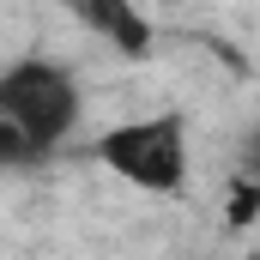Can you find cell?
<instances>
[{
    "label": "cell",
    "mask_w": 260,
    "mask_h": 260,
    "mask_svg": "<svg viewBox=\"0 0 260 260\" xmlns=\"http://www.w3.org/2000/svg\"><path fill=\"white\" fill-rule=\"evenodd\" d=\"M91 151H97L103 170H115L121 182L145 188V194H182V182H188V121L176 109L97 133Z\"/></svg>",
    "instance_id": "cell-1"
},
{
    "label": "cell",
    "mask_w": 260,
    "mask_h": 260,
    "mask_svg": "<svg viewBox=\"0 0 260 260\" xmlns=\"http://www.w3.org/2000/svg\"><path fill=\"white\" fill-rule=\"evenodd\" d=\"M0 115L18 121L24 139L49 157L67 133L79 127V85H73V73L61 61H37L30 55V61L0 73Z\"/></svg>",
    "instance_id": "cell-2"
},
{
    "label": "cell",
    "mask_w": 260,
    "mask_h": 260,
    "mask_svg": "<svg viewBox=\"0 0 260 260\" xmlns=\"http://www.w3.org/2000/svg\"><path fill=\"white\" fill-rule=\"evenodd\" d=\"M67 12H73L79 24H91L97 37H109L127 61H145L151 43H157V30H151V18L139 12V0H67Z\"/></svg>",
    "instance_id": "cell-3"
},
{
    "label": "cell",
    "mask_w": 260,
    "mask_h": 260,
    "mask_svg": "<svg viewBox=\"0 0 260 260\" xmlns=\"http://www.w3.org/2000/svg\"><path fill=\"white\" fill-rule=\"evenodd\" d=\"M37 164H43V151L24 139L18 121H6V115H0V170H37Z\"/></svg>",
    "instance_id": "cell-4"
},
{
    "label": "cell",
    "mask_w": 260,
    "mask_h": 260,
    "mask_svg": "<svg viewBox=\"0 0 260 260\" xmlns=\"http://www.w3.org/2000/svg\"><path fill=\"white\" fill-rule=\"evenodd\" d=\"M260 218V182H230V200H224V224L230 230H242V224H254Z\"/></svg>",
    "instance_id": "cell-5"
},
{
    "label": "cell",
    "mask_w": 260,
    "mask_h": 260,
    "mask_svg": "<svg viewBox=\"0 0 260 260\" xmlns=\"http://www.w3.org/2000/svg\"><path fill=\"white\" fill-rule=\"evenodd\" d=\"M248 170H254V182H260V127H254V139H248Z\"/></svg>",
    "instance_id": "cell-6"
}]
</instances>
